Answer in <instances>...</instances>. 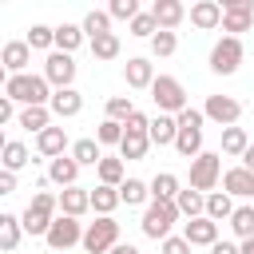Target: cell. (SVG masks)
<instances>
[{"label": "cell", "instance_id": "7c38bea8", "mask_svg": "<svg viewBox=\"0 0 254 254\" xmlns=\"http://www.w3.org/2000/svg\"><path fill=\"white\" fill-rule=\"evenodd\" d=\"M254 24V0H226L222 4V32L238 36V32H250Z\"/></svg>", "mask_w": 254, "mask_h": 254}, {"label": "cell", "instance_id": "4fadbf2b", "mask_svg": "<svg viewBox=\"0 0 254 254\" xmlns=\"http://www.w3.org/2000/svg\"><path fill=\"white\" fill-rule=\"evenodd\" d=\"M0 64H4L8 75H24L28 64H32V48H28V40H8L4 52H0Z\"/></svg>", "mask_w": 254, "mask_h": 254}, {"label": "cell", "instance_id": "d590c367", "mask_svg": "<svg viewBox=\"0 0 254 254\" xmlns=\"http://www.w3.org/2000/svg\"><path fill=\"white\" fill-rule=\"evenodd\" d=\"M246 147H250V135H246L242 127H226V131H222V155L242 159V155H246Z\"/></svg>", "mask_w": 254, "mask_h": 254}, {"label": "cell", "instance_id": "74e56055", "mask_svg": "<svg viewBox=\"0 0 254 254\" xmlns=\"http://www.w3.org/2000/svg\"><path fill=\"white\" fill-rule=\"evenodd\" d=\"M28 48H32V52H48V48H56V28H48V24H32V28H28Z\"/></svg>", "mask_w": 254, "mask_h": 254}, {"label": "cell", "instance_id": "836d02e7", "mask_svg": "<svg viewBox=\"0 0 254 254\" xmlns=\"http://www.w3.org/2000/svg\"><path fill=\"white\" fill-rule=\"evenodd\" d=\"M79 44H83V24H60L56 28V52H67L71 56Z\"/></svg>", "mask_w": 254, "mask_h": 254}, {"label": "cell", "instance_id": "7402d4cb", "mask_svg": "<svg viewBox=\"0 0 254 254\" xmlns=\"http://www.w3.org/2000/svg\"><path fill=\"white\" fill-rule=\"evenodd\" d=\"M190 24L202 28V32L218 28V24H222V4H218V0H198V4H190Z\"/></svg>", "mask_w": 254, "mask_h": 254}, {"label": "cell", "instance_id": "f907efd6", "mask_svg": "<svg viewBox=\"0 0 254 254\" xmlns=\"http://www.w3.org/2000/svg\"><path fill=\"white\" fill-rule=\"evenodd\" d=\"M242 167H246V171H254V143L246 147V155H242Z\"/></svg>", "mask_w": 254, "mask_h": 254}, {"label": "cell", "instance_id": "9c48e42d", "mask_svg": "<svg viewBox=\"0 0 254 254\" xmlns=\"http://www.w3.org/2000/svg\"><path fill=\"white\" fill-rule=\"evenodd\" d=\"M83 222L79 218H71V214H60L56 222H52V230L44 234V242L52 246V250H71V246H83Z\"/></svg>", "mask_w": 254, "mask_h": 254}, {"label": "cell", "instance_id": "681fc988", "mask_svg": "<svg viewBox=\"0 0 254 254\" xmlns=\"http://www.w3.org/2000/svg\"><path fill=\"white\" fill-rule=\"evenodd\" d=\"M210 254H238V246H234V242H222V238H218V242L210 246Z\"/></svg>", "mask_w": 254, "mask_h": 254}, {"label": "cell", "instance_id": "3957f363", "mask_svg": "<svg viewBox=\"0 0 254 254\" xmlns=\"http://www.w3.org/2000/svg\"><path fill=\"white\" fill-rule=\"evenodd\" d=\"M179 218H183V214H179V206H175V202L151 198V202H147V210H143V218H139V230H143L147 238H155V242H167V238H171V226H175Z\"/></svg>", "mask_w": 254, "mask_h": 254}, {"label": "cell", "instance_id": "816d5d0a", "mask_svg": "<svg viewBox=\"0 0 254 254\" xmlns=\"http://www.w3.org/2000/svg\"><path fill=\"white\" fill-rule=\"evenodd\" d=\"M111 254H139L131 242H119V246H111Z\"/></svg>", "mask_w": 254, "mask_h": 254}, {"label": "cell", "instance_id": "ab89813d", "mask_svg": "<svg viewBox=\"0 0 254 254\" xmlns=\"http://www.w3.org/2000/svg\"><path fill=\"white\" fill-rule=\"evenodd\" d=\"M123 123H115V119H103L99 127H95V139H99V147H119L123 143Z\"/></svg>", "mask_w": 254, "mask_h": 254}, {"label": "cell", "instance_id": "8d00e7d4", "mask_svg": "<svg viewBox=\"0 0 254 254\" xmlns=\"http://www.w3.org/2000/svg\"><path fill=\"white\" fill-rule=\"evenodd\" d=\"M95 171H99V183H103V187H123V183H127V179H123V171H127L123 159H107V155H103V163H99Z\"/></svg>", "mask_w": 254, "mask_h": 254}, {"label": "cell", "instance_id": "f5cc1de1", "mask_svg": "<svg viewBox=\"0 0 254 254\" xmlns=\"http://www.w3.org/2000/svg\"><path fill=\"white\" fill-rule=\"evenodd\" d=\"M238 254H254V238H246V242H238Z\"/></svg>", "mask_w": 254, "mask_h": 254}, {"label": "cell", "instance_id": "30bf717a", "mask_svg": "<svg viewBox=\"0 0 254 254\" xmlns=\"http://www.w3.org/2000/svg\"><path fill=\"white\" fill-rule=\"evenodd\" d=\"M202 115H206V119H214V123L226 131V127H234V123L242 119V103H238L234 95H206Z\"/></svg>", "mask_w": 254, "mask_h": 254}, {"label": "cell", "instance_id": "7bdbcfd3", "mask_svg": "<svg viewBox=\"0 0 254 254\" xmlns=\"http://www.w3.org/2000/svg\"><path fill=\"white\" fill-rule=\"evenodd\" d=\"M131 36H139V40H155V36H159L155 16H151V12H139V16L131 20Z\"/></svg>", "mask_w": 254, "mask_h": 254}, {"label": "cell", "instance_id": "f6af8a7d", "mask_svg": "<svg viewBox=\"0 0 254 254\" xmlns=\"http://www.w3.org/2000/svg\"><path fill=\"white\" fill-rule=\"evenodd\" d=\"M107 16H111V20H135V16H139V4H135V0H111V4H107Z\"/></svg>", "mask_w": 254, "mask_h": 254}, {"label": "cell", "instance_id": "b9f144b4", "mask_svg": "<svg viewBox=\"0 0 254 254\" xmlns=\"http://www.w3.org/2000/svg\"><path fill=\"white\" fill-rule=\"evenodd\" d=\"M135 115V103L127 99V95H111L107 99V119H115V123H127Z\"/></svg>", "mask_w": 254, "mask_h": 254}, {"label": "cell", "instance_id": "d6a6232c", "mask_svg": "<svg viewBox=\"0 0 254 254\" xmlns=\"http://www.w3.org/2000/svg\"><path fill=\"white\" fill-rule=\"evenodd\" d=\"M238 206H234V198L226 194V190H214V194H206V218H214V222H230V214H234Z\"/></svg>", "mask_w": 254, "mask_h": 254}, {"label": "cell", "instance_id": "9a60e30c", "mask_svg": "<svg viewBox=\"0 0 254 254\" xmlns=\"http://www.w3.org/2000/svg\"><path fill=\"white\" fill-rule=\"evenodd\" d=\"M183 238H187L190 246H206V250H210V246L218 242V222L206 218V214H202V218H190V222H183Z\"/></svg>", "mask_w": 254, "mask_h": 254}, {"label": "cell", "instance_id": "f1b7e54d", "mask_svg": "<svg viewBox=\"0 0 254 254\" xmlns=\"http://www.w3.org/2000/svg\"><path fill=\"white\" fill-rule=\"evenodd\" d=\"M71 159H75L79 167H99V163H103L99 139H75V143H71Z\"/></svg>", "mask_w": 254, "mask_h": 254}, {"label": "cell", "instance_id": "5b68a950", "mask_svg": "<svg viewBox=\"0 0 254 254\" xmlns=\"http://www.w3.org/2000/svg\"><path fill=\"white\" fill-rule=\"evenodd\" d=\"M151 99L159 107V115H183L190 103H187V87L175 79V75H155L151 83Z\"/></svg>", "mask_w": 254, "mask_h": 254}, {"label": "cell", "instance_id": "ffe728a7", "mask_svg": "<svg viewBox=\"0 0 254 254\" xmlns=\"http://www.w3.org/2000/svg\"><path fill=\"white\" fill-rule=\"evenodd\" d=\"M147 151H151V131H123V143H119V159H127V163H139V159H147Z\"/></svg>", "mask_w": 254, "mask_h": 254}, {"label": "cell", "instance_id": "2e32d148", "mask_svg": "<svg viewBox=\"0 0 254 254\" xmlns=\"http://www.w3.org/2000/svg\"><path fill=\"white\" fill-rule=\"evenodd\" d=\"M222 190H226L230 198H254V171H246L242 163L230 167V171L222 175Z\"/></svg>", "mask_w": 254, "mask_h": 254}, {"label": "cell", "instance_id": "ba28073f", "mask_svg": "<svg viewBox=\"0 0 254 254\" xmlns=\"http://www.w3.org/2000/svg\"><path fill=\"white\" fill-rule=\"evenodd\" d=\"M111 246H119V222L115 218H95L83 230V250L87 254H111Z\"/></svg>", "mask_w": 254, "mask_h": 254}, {"label": "cell", "instance_id": "bcb514c9", "mask_svg": "<svg viewBox=\"0 0 254 254\" xmlns=\"http://www.w3.org/2000/svg\"><path fill=\"white\" fill-rule=\"evenodd\" d=\"M190 250H194V246H190L183 234H171V238L163 242V254H190Z\"/></svg>", "mask_w": 254, "mask_h": 254}, {"label": "cell", "instance_id": "6da1fadb", "mask_svg": "<svg viewBox=\"0 0 254 254\" xmlns=\"http://www.w3.org/2000/svg\"><path fill=\"white\" fill-rule=\"evenodd\" d=\"M4 95L16 99L20 107H48V103H52V83H48L44 75H32V71H24V75H4Z\"/></svg>", "mask_w": 254, "mask_h": 254}, {"label": "cell", "instance_id": "f35d334b", "mask_svg": "<svg viewBox=\"0 0 254 254\" xmlns=\"http://www.w3.org/2000/svg\"><path fill=\"white\" fill-rule=\"evenodd\" d=\"M107 32H111V16L91 8V12L83 16V36H87V40H95V36H107Z\"/></svg>", "mask_w": 254, "mask_h": 254}, {"label": "cell", "instance_id": "d6986e66", "mask_svg": "<svg viewBox=\"0 0 254 254\" xmlns=\"http://www.w3.org/2000/svg\"><path fill=\"white\" fill-rule=\"evenodd\" d=\"M52 115L56 119H71V115H79L83 111V95L75 91V87H60V91H52Z\"/></svg>", "mask_w": 254, "mask_h": 254}, {"label": "cell", "instance_id": "4dcf8cb0", "mask_svg": "<svg viewBox=\"0 0 254 254\" xmlns=\"http://www.w3.org/2000/svg\"><path fill=\"white\" fill-rule=\"evenodd\" d=\"M230 230H234V238H238V242L254 238V202H242V206L230 214Z\"/></svg>", "mask_w": 254, "mask_h": 254}, {"label": "cell", "instance_id": "d4e9b609", "mask_svg": "<svg viewBox=\"0 0 254 254\" xmlns=\"http://www.w3.org/2000/svg\"><path fill=\"white\" fill-rule=\"evenodd\" d=\"M123 198H119V187H91V210L99 214V218H111L115 214V206H119Z\"/></svg>", "mask_w": 254, "mask_h": 254}, {"label": "cell", "instance_id": "f546056e", "mask_svg": "<svg viewBox=\"0 0 254 254\" xmlns=\"http://www.w3.org/2000/svg\"><path fill=\"white\" fill-rule=\"evenodd\" d=\"M179 175H171V171H159L155 179H151V198H163V202H175L179 198Z\"/></svg>", "mask_w": 254, "mask_h": 254}, {"label": "cell", "instance_id": "277c9868", "mask_svg": "<svg viewBox=\"0 0 254 254\" xmlns=\"http://www.w3.org/2000/svg\"><path fill=\"white\" fill-rule=\"evenodd\" d=\"M175 119H179L175 151H179L183 159H198V155H202V123H206V115H202L198 107H187V111L175 115Z\"/></svg>", "mask_w": 254, "mask_h": 254}, {"label": "cell", "instance_id": "cb8c5ba5", "mask_svg": "<svg viewBox=\"0 0 254 254\" xmlns=\"http://www.w3.org/2000/svg\"><path fill=\"white\" fill-rule=\"evenodd\" d=\"M179 139V119L175 115H155L151 119V143L155 147H175Z\"/></svg>", "mask_w": 254, "mask_h": 254}, {"label": "cell", "instance_id": "ee69618b", "mask_svg": "<svg viewBox=\"0 0 254 254\" xmlns=\"http://www.w3.org/2000/svg\"><path fill=\"white\" fill-rule=\"evenodd\" d=\"M175 48H179V36H175V32H159V36L151 40V56H159V60L175 56Z\"/></svg>", "mask_w": 254, "mask_h": 254}, {"label": "cell", "instance_id": "8992f818", "mask_svg": "<svg viewBox=\"0 0 254 254\" xmlns=\"http://www.w3.org/2000/svg\"><path fill=\"white\" fill-rule=\"evenodd\" d=\"M222 175H226V171H222V155H218V151H202L198 159H190V187H194V190L214 194V187H218Z\"/></svg>", "mask_w": 254, "mask_h": 254}, {"label": "cell", "instance_id": "52a82bcc", "mask_svg": "<svg viewBox=\"0 0 254 254\" xmlns=\"http://www.w3.org/2000/svg\"><path fill=\"white\" fill-rule=\"evenodd\" d=\"M242 56H246L242 40H238V36H222V40L210 48V71H214V75H234L238 64H242Z\"/></svg>", "mask_w": 254, "mask_h": 254}, {"label": "cell", "instance_id": "c3c4849f", "mask_svg": "<svg viewBox=\"0 0 254 254\" xmlns=\"http://www.w3.org/2000/svg\"><path fill=\"white\" fill-rule=\"evenodd\" d=\"M16 190V175L12 171H0V194H12Z\"/></svg>", "mask_w": 254, "mask_h": 254}, {"label": "cell", "instance_id": "ac0fdd59", "mask_svg": "<svg viewBox=\"0 0 254 254\" xmlns=\"http://www.w3.org/2000/svg\"><path fill=\"white\" fill-rule=\"evenodd\" d=\"M75 179H79V163L71 159V151L48 163V183H56V187H64V190H67V187H79Z\"/></svg>", "mask_w": 254, "mask_h": 254}, {"label": "cell", "instance_id": "60d3db41", "mask_svg": "<svg viewBox=\"0 0 254 254\" xmlns=\"http://www.w3.org/2000/svg\"><path fill=\"white\" fill-rule=\"evenodd\" d=\"M91 56H95V60H115V56H119V36H115V32L95 36V40H91Z\"/></svg>", "mask_w": 254, "mask_h": 254}, {"label": "cell", "instance_id": "7dc6e473", "mask_svg": "<svg viewBox=\"0 0 254 254\" xmlns=\"http://www.w3.org/2000/svg\"><path fill=\"white\" fill-rule=\"evenodd\" d=\"M12 119H20V103L8 99V95H0V123H12Z\"/></svg>", "mask_w": 254, "mask_h": 254}, {"label": "cell", "instance_id": "83f0119b", "mask_svg": "<svg viewBox=\"0 0 254 254\" xmlns=\"http://www.w3.org/2000/svg\"><path fill=\"white\" fill-rule=\"evenodd\" d=\"M24 131H36V135H44L48 127H52V107H20V119H16Z\"/></svg>", "mask_w": 254, "mask_h": 254}, {"label": "cell", "instance_id": "44dd1931", "mask_svg": "<svg viewBox=\"0 0 254 254\" xmlns=\"http://www.w3.org/2000/svg\"><path fill=\"white\" fill-rule=\"evenodd\" d=\"M87 210H91V190H87V187H67V190H60V214L83 218Z\"/></svg>", "mask_w": 254, "mask_h": 254}, {"label": "cell", "instance_id": "1f68e13d", "mask_svg": "<svg viewBox=\"0 0 254 254\" xmlns=\"http://www.w3.org/2000/svg\"><path fill=\"white\" fill-rule=\"evenodd\" d=\"M28 163H32V151H28L20 139H8V143H4V171L16 175V171H24Z\"/></svg>", "mask_w": 254, "mask_h": 254}, {"label": "cell", "instance_id": "8fae6325", "mask_svg": "<svg viewBox=\"0 0 254 254\" xmlns=\"http://www.w3.org/2000/svg\"><path fill=\"white\" fill-rule=\"evenodd\" d=\"M44 79L60 91V87H71V79H75V60L67 56V52H48V60H44Z\"/></svg>", "mask_w": 254, "mask_h": 254}, {"label": "cell", "instance_id": "5bb4252c", "mask_svg": "<svg viewBox=\"0 0 254 254\" xmlns=\"http://www.w3.org/2000/svg\"><path fill=\"white\" fill-rule=\"evenodd\" d=\"M123 79H127V87H135V91H151V83H155V64L147 60V56H131L127 64H123Z\"/></svg>", "mask_w": 254, "mask_h": 254}, {"label": "cell", "instance_id": "603a6c76", "mask_svg": "<svg viewBox=\"0 0 254 254\" xmlns=\"http://www.w3.org/2000/svg\"><path fill=\"white\" fill-rule=\"evenodd\" d=\"M36 151H40L44 159L67 155V131H64V127H48L44 135H36Z\"/></svg>", "mask_w": 254, "mask_h": 254}, {"label": "cell", "instance_id": "484cf974", "mask_svg": "<svg viewBox=\"0 0 254 254\" xmlns=\"http://www.w3.org/2000/svg\"><path fill=\"white\" fill-rule=\"evenodd\" d=\"M175 206H179V214H183L187 222H190V218H202V214H206V194L194 190V187H187V190H179Z\"/></svg>", "mask_w": 254, "mask_h": 254}, {"label": "cell", "instance_id": "e575fe53", "mask_svg": "<svg viewBox=\"0 0 254 254\" xmlns=\"http://www.w3.org/2000/svg\"><path fill=\"white\" fill-rule=\"evenodd\" d=\"M119 198H123L127 206H143V202H151V183H143V179H127V183L119 187Z\"/></svg>", "mask_w": 254, "mask_h": 254}, {"label": "cell", "instance_id": "e0dca14e", "mask_svg": "<svg viewBox=\"0 0 254 254\" xmlns=\"http://www.w3.org/2000/svg\"><path fill=\"white\" fill-rule=\"evenodd\" d=\"M151 16H155L159 32H175V28L187 20V8H183L179 0H155V4H151Z\"/></svg>", "mask_w": 254, "mask_h": 254}, {"label": "cell", "instance_id": "7a4b0ae2", "mask_svg": "<svg viewBox=\"0 0 254 254\" xmlns=\"http://www.w3.org/2000/svg\"><path fill=\"white\" fill-rule=\"evenodd\" d=\"M60 210V194H52V190H36L32 194V202L24 206V214H20V222H24V234H48L52 230V222L60 218L56 214Z\"/></svg>", "mask_w": 254, "mask_h": 254}, {"label": "cell", "instance_id": "4316f807", "mask_svg": "<svg viewBox=\"0 0 254 254\" xmlns=\"http://www.w3.org/2000/svg\"><path fill=\"white\" fill-rule=\"evenodd\" d=\"M20 238H24V222H20V214H0V250L12 254V250L20 246Z\"/></svg>", "mask_w": 254, "mask_h": 254}]
</instances>
